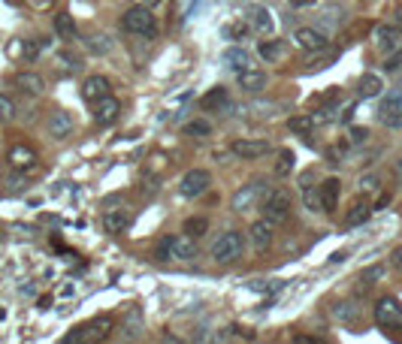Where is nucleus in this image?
Instances as JSON below:
<instances>
[{"mask_svg": "<svg viewBox=\"0 0 402 344\" xmlns=\"http://www.w3.org/2000/svg\"><path fill=\"white\" fill-rule=\"evenodd\" d=\"M251 33V24L242 19V21H236L233 28H230V36H236V40H242V36H248Z\"/></svg>", "mask_w": 402, "mask_h": 344, "instance_id": "obj_38", "label": "nucleus"}, {"mask_svg": "<svg viewBox=\"0 0 402 344\" xmlns=\"http://www.w3.org/2000/svg\"><path fill=\"white\" fill-rule=\"evenodd\" d=\"M12 118H16V103L6 94H0V121H12Z\"/></svg>", "mask_w": 402, "mask_h": 344, "instance_id": "obj_35", "label": "nucleus"}, {"mask_svg": "<svg viewBox=\"0 0 402 344\" xmlns=\"http://www.w3.org/2000/svg\"><path fill=\"white\" fill-rule=\"evenodd\" d=\"M230 151L242 160H257L269 151V142H263V139H236V142L230 145Z\"/></svg>", "mask_w": 402, "mask_h": 344, "instance_id": "obj_14", "label": "nucleus"}, {"mask_svg": "<svg viewBox=\"0 0 402 344\" xmlns=\"http://www.w3.org/2000/svg\"><path fill=\"white\" fill-rule=\"evenodd\" d=\"M393 263H396V266H399V269H402V245H399V248L393 251Z\"/></svg>", "mask_w": 402, "mask_h": 344, "instance_id": "obj_44", "label": "nucleus"}, {"mask_svg": "<svg viewBox=\"0 0 402 344\" xmlns=\"http://www.w3.org/2000/svg\"><path fill=\"white\" fill-rule=\"evenodd\" d=\"M336 317H342V320H360V305H357V302H354V305L342 302V305L336 308Z\"/></svg>", "mask_w": 402, "mask_h": 344, "instance_id": "obj_32", "label": "nucleus"}, {"mask_svg": "<svg viewBox=\"0 0 402 344\" xmlns=\"http://www.w3.org/2000/svg\"><path fill=\"white\" fill-rule=\"evenodd\" d=\"M287 127H291L294 133H299V136H309L311 130H315V118H311V115H294L291 121H287Z\"/></svg>", "mask_w": 402, "mask_h": 344, "instance_id": "obj_27", "label": "nucleus"}, {"mask_svg": "<svg viewBox=\"0 0 402 344\" xmlns=\"http://www.w3.org/2000/svg\"><path fill=\"white\" fill-rule=\"evenodd\" d=\"M291 6H297V9H303V6H315V0H291Z\"/></svg>", "mask_w": 402, "mask_h": 344, "instance_id": "obj_42", "label": "nucleus"}, {"mask_svg": "<svg viewBox=\"0 0 402 344\" xmlns=\"http://www.w3.org/2000/svg\"><path fill=\"white\" fill-rule=\"evenodd\" d=\"M55 33L61 40H76V21H73L70 12H58L55 16Z\"/></svg>", "mask_w": 402, "mask_h": 344, "instance_id": "obj_25", "label": "nucleus"}, {"mask_svg": "<svg viewBox=\"0 0 402 344\" xmlns=\"http://www.w3.org/2000/svg\"><path fill=\"white\" fill-rule=\"evenodd\" d=\"M112 333V317H97V320H91L88 326H79L76 333H70L64 341L67 344H79V341H100V338H106Z\"/></svg>", "mask_w": 402, "mask_h": 344, "instance_id": "obj_8", "label": "nucleus"}, {"mask_svg": "<svg viewBox=\"0 0 402 344\" xmlns=\"http://www.w3.org/2000/svg\"><path fill=\"white\" fill-rule=\"evenodd\" d=\"M197 245L194 239H185V236H167L158 245V260H194L197 257Z\"/></svg>", "mask_w": 402, "mask_h": 344, "instance_id": "obj_3", "label": "nucleus"}, {"mask_svg": "<svg viewBox=\"0 0 402 344\" xmlns=\"http://www.w3.org/2000/svg\"><path fill=\"white\" fill-rule=\"evenodd\" d=\"M378 124L391 127V130H402V91H391L381 103H378V112H375Z\"/></svg>", "mask_w": 402, "mask_h": 344, "instance_id": "obj_6", "label": "nucleus"}, {"mask_svg": "<svg viewBox=\"0 0 402 344\" xmlns=\"http://www.w3.org/2000/svg\"><path fill=\"white\" fill-rule=\"evenodd\" d=\"M396 28H402V9L396 12Z\"/></svg>", "mask_w": 402, "mask_h": 344, "instance_id": "obj_45", "label": "nucleus"}, {"mask_svg": "<svg viewBox=\"0 0 402 344\" xmlns=\"http://www.w3.org/2000/svg\"><path fill=\"white\" fill-rule=\"evenodd\" d=\"M121 28L133 33V36H143V40H152V36L158 33V19H155V12L148 9V6H140V4H133L128 12L121 16Z\"/></svg>", "mask_w": 402, "mask_h": 344, "instance_id": "obj_1", "label": "nucleus"}, {"mask_svg": "<svg viewBox=\"0 0 402 344\" xmlns=\"http://www.w3.org/2000/svg\"><path fill=\"white\" fill-rule=\"evenodd\" d=\"M275 172H279L282 178L294 172V151H282V157H279V163H275Z\"/></svg>", "mask_w": 402, "mask_h": 344, "instance_id": "obj_34", "label": "nucleus"}, {"mask_svg": "<svg viewBox=\"0 0 402 344\" xmlns=\"http://www.w3.org/2000/svg\"><path fill=\"white\" fill-rule=\"evenodd\" d=\"M279 55H282V43H263L260 46V58L272 61V58H279Z\"/></svg>", "mask_w": 402, "mask_h": 344, "instance_id": "obj_37", "label": "nucleus"}, {"mask_svg": "<svg viewBox=\"0 0 402 344\" xmlns=\"http://www.w3.org/2000/svg\"><path fill=\"white\" fill-rule=\"evenodd\" d=\"M384 275V266H372V269L363 272V281H372V278H381Z\"/></svg>", "mask_w": 402, "mask_h": 344, "instance_id": "obj_40", "label": "nucleus"}, {"mask_svg": "<svg viewBox=\"0 0 402 344\" xmlns=\"http://www.w3.org/2000/svg\"><path fill=\"white\" fill-rule=\"evenodd\" d=\"M381 94H384V79L378 73H366L357 82V97L360 100H372V97H381Z\"/></svg>", "mask_w": 402, "mask_h": 344, "instance_id": "obj_17", "label": "nucleus"}, {"mask_svg": "<svg viewBox=\"0 0 402 344\" xmlns=\"http://www.w3.org/2000/svg\"><path fill=\"white\" fill-rule=\"evenodd\" d=\"M375 320H378L381 329H391V333H396V329H402V305L396 296H381L378 302H375Z\"/></svg>", "mask_w": 402, "mask_h": 344, "instance_id": "obj_4", "label": "nucleus"}, {"mask_svg": "<svg viewBox=\"0 0 402 344\" xmlns=\"http://www.w3.org/2000/svg\"><path fill=\"white\" fill-rule=\"evenodd\" d=\"M242 248H245V239L239 229H224V233L212 241V260L218 266H227V263L242 257Z\"/></svg>", "mask_w": 402, "mask_h": 344, "instance_id": "obj_2", "label": "nucleus"}, {"mask_svg": "<svg viewBox=\"0 0 402 344\" xmlns=\"http://www.w3.org/2000/svg\"><path fill=\"white\" fill-rule=\"evenodd\" d=\"M209 184H212V175H209L206 170H191V172H185L179 190H182V197L194 199V197H200V194H206Z\"/></svg>", "mask_w": 402, "mask_h": 344, "instance_id": "obj_10", "label": "nucleus"}, {"mask_svg": "<svg viewBox=\"0 0 402 344\" xmlns=\"http://www.w3.org/2000/svg\"><path fill=\"white\" fill-rule=\"evenodd\" d=\"M185 233L187 236H203V233H209V221L206 218H191V221H185Z\"/></svg>", "mask_w": 402, "mask_h": 344, "instance_id": "obj_30", "label": "nucleus"}, {"mask_svg": "<svg viewBox=\"0 0 402 344\" xmlns=\"http://www.w3.org/2000/svg\"><path fill=\"white\" fill-rule=\"evenodd\" d=\"M245 21L251 24V31H254L257 36H269L275 31V19H272V12L269 9H263V6H251L245 12Z\"/></svg>", "mask_w": 402, "mask_h": 344, "instance_id": "obj_12", "label": "nucleus"}, {"mask_svg": "<svg viewBox=\"0 0 402 344\" xmlns=\"http://www.w3.org/2000/svg\"><path fill=\"white\" fill-rule=\"evenodd\" d=\"M275 241V224L260 218L251 224V245H254V251H269Z\"/></svg>", "mask_w": 402, "mask_h": 344, "instance_id": "obj_13", "label": "nucleus"}, {"mask_svg": "<svg viewBox=\"0 0 402 344\" xmlns=\"http://www.w3.org/2000/svg\"><path fill=\"white\" fill-rule=\"evenodd\" d=\"M321 202H324V212H333L339 206V197H342V182L339 178H326L321 182Z\"/></svg>", "mask_w": 402, "mask_h": 344, "instance_id": "obj_18", "label": "nucleus"}, {"mask_svg": "<svg viewBox=\"0 0 402 344\" xmlns=\"http://www.w3.org/2000/svg\"><path fill=\"white\" fill-rule=\"evenodd\" d=\"M372 36H375L378 52H384V55L399 52V48H402V28H396V24H378Z\"/></svg>", "mask_w": 402, "mask_h": 344, "instance_id": "obj_9", "label": "nucleus"}, {"mask_svg": "<svg viewBox=\"0 0 402 344\" xmlns=\"http://www.w3.org/2000/svg\"><path fill=\"white\" fill-rule=\"evenodd\" d=\"M16 88H21V91L31 94V97H40L46 91V79L40 73H19L16 75Z\"/></svg>", "mask_w": 402, "mask_h": 344, "instance_id": "obj_20", "label": "nucleus"}, {"mask_svg": "<svg viewBox=\"0 0 402 344\" xmlns=\"http://www.w3.org/2000/svg\"><path fill=\"white\" fill-rule=\"evenodd\" d=\"M369 218H372V209L363 206V202H357V206L348 212V226H360V224H366Z\"/></svg>", "mask_w": 402, "mask_h": 344, "instance_id": "obj_29", "label": "nucleus"}, {"mask_svg": "<svg viewBox=\"0 0 402 344\" xmlns=\"http://www.w3.org/2000/svg\"><path fill=\"white\" fill-rule=\"evenodd\" d=\"M9 167H16V170H34L36 167L34 148H28V145H12L9 148Z\"/></svg>", "mask_w": 402, "mask_h": 344, "instance_id": "obj_21", "label": "nucleus"}, {"mask_svg": "<svg viewBox=\"0 0 402 344\" xmlns=\"http://www.w3.org/2000/svg\"><path fill=\"white\" fill-rule=\"evenodd\" d=\"M203 109H209V112H224V109H230V94H227V88H212V91L203 97Z\"/></svg>", "mask_w": 402, "mask_h": 344, "instance_id": "obj_22", "label": "nucleus"}, {"mask_svg": "<svg viewBox=\"0 0 402 344\" xmlns=\"http://www.w3.org/2000/svg\"><path fill=\"white\" fill-rule=\"evenodd\" d=\"M130 224V218L124 212H106L103 214V226H106V233H124Z\"/></svg>", "mask_w": 402, "mask_h": 344, "instance_id": "obj_26", "label": "nucleus"}, {"mask_svg": "<svg viewBox=\"0 0 402 344\" xmlns=\"http://www.w3.org/2000/svg\"><path fill=\"white\" fill-rule=\"evenodd\" d=\"M303 202H306V209L311 214H321L324 212V202H321V190L318 187H306L303 184Z\"/></svg>", "mask_w": 402, "mask_h": 344, "instance_id": "obj_28", "label": "nucleus"}, {"mask_svg": "<svg viewBox=\"0 0 402 344\" xmlns=\"http://www.w3.org/2000/svg\"><path fill=\"white\" fill-rule=\"evenodd\" d=\"M267 194H269L267 182H260V178H257V182H248V184H242V187L233 194V209H236V212L257 209V202L267 199Z\"/></svg>", "mask_w": 402, "mask_h": 344, "instance_id": "obj_5", "label": "nucleus"}, {"mask_svg": "<svg viewBox=\"0 0 402 344\" xmlns=\"http://www.w3.org/2000/svg\"><path fill=\"white\" fill-rule=\"evenodd\" d=\"M263 218L272 221V224H284L287 218H291V197L284 194V190H272V194H267V199H263Z\"/></svg>", "mask_w": 402, "mask_h": 344, "instance_id": "obj_7", "label": "nucleus"}, {"mask_svg": "<svg viewBox=\"0 0 402 344\" xmlns=\"http://www.w3.org/2000/svg\"><path fill=\"white\" fill-rule=\"evenodd\" d=\"M297 344H318V338H309V335H297Z\"/></svg>", "mask_w": 402, "mask_h": 344, "instance_id": "obj_43", "label": "nucleus"}, {"mask_svg": "<svg viewBox=\"0 0 402 344\" xmlns=\"http://www.w3.org/2000/svg\"><path fill=\"white\" fill-rule=\"evenodd\" d=\"M348 136H351V142H357V145H360V142H366L369 130H366V127H351V133H348Z\"/></svg>", "mask_w": 402, "mask_h": 344, "instance_id": "obj_39", "label": "nucleus"}, {"mask_svg": "<svg viewBox=\"0 0 402 344\" xmlns=\"http://www.w3.org/2000/svg\"><path fill=\"white\" fill-rule=\"evenodd\" d=\"M224 61H227V63H230V70H236V73L251 70V55L245 52V48H239V46L227 48V52H224Z\"/></svg>", "mask_w": 402, "mask_h": 344, "instance_id": "obj_24", "label": "nucleus"}, {"mask_svg": "<svg viewBox=\"0 0 402 344\" xmlns=\"http://www.w3.org/2000/svg\"><path fill=\"white\" fill-rule=\"evenodd\" d=\"M294 43H297V48H303V52H324V48L330 46V40L315 28H297Z\"/></svg>", "mask_w": 402, "mask_h": 344, "instance_id": "obj_11", "label": "nucleus"}, {"mask_svg": "<svg viewBox=\"0 0 402 344\" xmlns=\"http://www.w3.org/2000/svg\"><path fill=\"white\" fill-rule=\"evenodd\" d=\"M112 94V82L106 79V75H88V79L82 82V97L88 100V103H97L100 97Z\"/></svg>", "mask_w": 402, "mask_h": 344, "instance_id": "obj_15", "label": "nucleus"}, {"mask_svg": "<svg viewBox=\"0 0 402 344\" xmlns=\"http://www.w3.org/2000/svg\"><path fill=\"white\" fill-rule=\"evenodd\" d=\"M212 133V127H209V121H191L185 127V136H194V139H203V136H209Z\"/></svg>", "mask_w": 402, "mask_h": 344, "instance_id": "obj_31", "label": "nucleus"}, {"mask_svg": "<svg viewBox=\"0 0 402 344\" xmlns=\"http://www.w3.org/2000/svg\"><path fill=\"white\" fill-rule=\"evenodd\" d=\"M73 133V118H70V112H55L52 118H48V136L52 139H67Z\"/></svg>", "mask_w": 402, "mask_h": 344, "instance_id": "obj_19", "label": "nucleus"}, {"mask_svg": "<svg viewBox=\"0 0 402 344\" xmlns=\"http://www.w3.org/2000/svg\"><path fill=\"white\" fill-rule=\"evenodd\" d=\"M88 48L97 52V55H103V52H109V48H112V43H106V36L100 33V36H94V40H88Z\"/></svg>", "mask_w": 402, "mask_h": 344, "instance_id": "obj_36", "label": "nucleus"}, {"mask_svg": "<svg viewBox=\"0 0 402 344\" xmlns=\"http://www.w3.org/2000/svg\"><path fill=\"white\" fill-rule=\"evenodd\" d=\"M118 112H121V103L112 94H106V97H100L94 103V121L97 124H112L118 118Z\"/></svg>", "mask_w": 402, "mask_h": 344, "instance_id": "obj_16", "label": "nucleus"}, {"mask_svg": "<svg viewBox=\"0 0 402 344\" xmlns=\"http://www.w3.org/2000/svg\"><path fill=\"white\" fill-rule=\"evenodd\" d=\"M133 4H140V6H148V9H155V6H160L163 0H133Z\"/></svg>", "mask_w": 402, "mask_h": 344, "instance_id": "obj_41", "label": "nucleus"}, {"mask_svg": "<svg viewBox=\"0 0 402 344\" xmlns=\"http://www.w3.org/2000/svg\"><path fill=\"white\" fill-rule=\"evenodd\" d=\"M239 88H245V91H263L267 88V73H260V70H242L239 73Z\"/></svg>", "mask_w": 402, "mask_h": 344, "instance_id": "obj_23", "label": "nucleus"}, {"mask_svg": "<svg viewBox=\"0 0 402 344\" xmlns=\"http://www.w3.org/2000/svg\"><path fill=\"white\" fill-rule=\"evenodd\" d=\"M378 187H381V178L375 175V172L360 178V194H378Z\"/></svg>", "mask_w": 402, "mask_h": 344, "instance_id": "obj_33", "label": "nucleus"}, {"mask_svg": "<svg viewBox=\"0 0 402 344\" xmlns=\"http://www.w3.org/2000/svg\"><path fill=\"white\" fill-rule=\"evenodd\" d=\"M399 172H402V160H399Z\"/></svg>", "mask_w": 402, "mask_h": 344, "instance_id": "obj_46", "label": "nucleus"}]
</instances>
